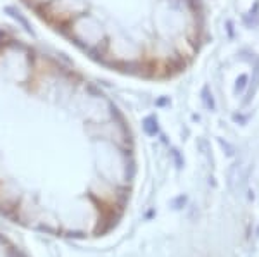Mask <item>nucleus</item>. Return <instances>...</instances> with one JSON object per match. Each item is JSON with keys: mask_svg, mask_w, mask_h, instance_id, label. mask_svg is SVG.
Instances as JSON below:
<instances>
[{"mask_svg": "<svg viewBox=\"0 0 259 257\" xmlns=\"http://www.w3.org/2000/svg\"><path fill=\"white\" fill-rule=\"evenodd\" d=\"M135 173L121 107L87 73L0 24V213L64 237L119 218Z\"/></svg>", "mask_w": 259, "mask_h": 257, "instance_id": "obj_1", "label": "nucleus"}, {"mask_svg": "<svg viewBox=\"0 0 259 257\" xmlns=\"http://www.w3.org/2000/svg\"><path fill=\"white\" fill-rule=\"evenodd\" d=\"M35 19L106 71L164 83L197 59L202 0H19Z\"/></svg>", "mask_w": 259, "mask_h": 257, "instance_id": "obj_2", "label": "nucleus"}, {"mask_svg": "<svg viewBox=\"0 0 259 257\" xmlns=\"http://www.w3.org/2000/svg\"><path fill=\"white\" fill-rule=\"evenodd\" d=\"M0 257H24L12 243L0 237Z\"/></svg>", "mask_w": 259, "mask_h": 257, "instance_id": "obj_3", "label": "nucleus"}]
</instances>
